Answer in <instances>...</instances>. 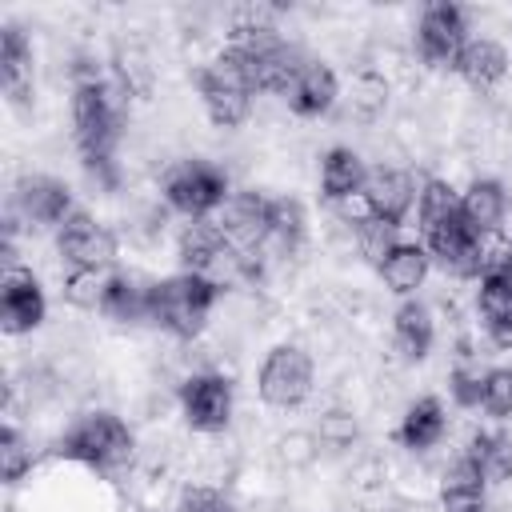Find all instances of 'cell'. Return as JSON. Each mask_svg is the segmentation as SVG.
Instances as JSON below:
<instances>
[{"mask_svg": "<svg viewBox=\"0 0 512 512\" xmlns=\"http://www.w3.org/2000/svg\"><path fill=\"white\" fill-rule=\"evenodd\" d=\"M72 132H76V148L80 160L88 168V176L100 188H116L120 184V164H116V144H120V108L108 92L104 80L84 76L72 88Z\"/></svg>", "mask_w": 512, "mask_h": 512, "instance_id": "6da1fadb", "label": "cell"}, {"mask_svg": "<svg viewBox=\"0 0 512 512\" xmlns=\"http://www.w3.org/2000/svg\"><path fill=\"white\" fill-rule=\"evenodd\" d=\"M220 300V284L196 272H176L152 284V308L148 320L164 328L176 340H196Z\"/></svg>", "mask_w": 512, "mask_h": 512, "instance_id": "7a4b0ae2", "label": "cell"}, {"mask_svg": "<svg viewBox=\"0 0 512 512\" xmlns=\"http://www.w3.org/2000/svg\"><path fill=\"white\" fill-rule=\"evenodd\" d=\"M56 452L64 460H76V464H88L96 472H120L132 464V452H136V440L128 432V424L112 412H88L80 420H72L56 444Z\"/></svg>", "mask_w": 512, "mask_h": 512, "instance_id": "3957f363", "label": "cell"}, {"mask_svg": "<svg viewBox=\"0 0 512 512\" xmlns=\"http://www.w3.org/2000/svg\"><path fill=\"white\" fill-rule=\"evenodd\" d=\"M196 88H200V100H204V112L216 128H236L252 116V96H256V84L248 76V64L244 56L228 44L212 64L200 68L196 76Z\"/></svg>", "mask_w": 512, "mask_h": 512, "instance_id": "277c9868", "label": "cell"}, {"mask_svg": "<svg viewBox=\"0 0 512 512\" xmlns=\"http://www.w3.org/2000/svg\"><path fill=\"white\" fill-rule=\"evenodd\" d=\"M228 196V176L208 160H180L164 176V200L188 220H204L208 212L224 208Z\"/></svg>", "mask_w": 512, "mask_h": 512, "instance_id": "5b68a950", "label": "cell"}, {"mask_svg": "<svg viewBox=\"0 0 512 512\" xmlns=\"http://www.w3.org/2000/svg\"><path fill=\"white\" fill-rule=\"evenodd\" d=\"M312 376V356L300 344H276L256 372V392L268 408L288 412L312 396Z\"/></svg>", "mask_w": 512, "mask_h": 512, "instance_id": "8992f818", "label": "cell"}, {"mask_svg": "<svg viewBox=\"0 0 512 512\" xmlns=\"http://www.w3.org/2000/svg\"><path fill=\"white\" fill-rule=\"evenodd\" d=\"M236 408L232 380L220 372H192L180 384V416L192 432H224Z\"/></svg>", "mask_w": 512, "mask_h": 512, "instance_id": "52a82bcc", "label": "cell"}, {"mask_svg": "<svg viewBox=\"0 0 512 512\" xmlns=\"http://www.w3.org/2000/svg\"><path fill=\"white\" fill-rule=\"evenodd\" d=\"M468 44V12L460 4H428L416 20V52L432 68H456Z\"/></svg>", "mask_w": 512, "mask_h": 512, "instance_id": "ba28073f", "label": "cell"}, {"mask_svg": "<svg viewBox=\"0 0 512 512\" xmlns=\"http://www.w3.org/2000/svg\"><path fill=\"white\" fill-rule=\"evenodd\" d=\"M116 232L104 228L96 216H88L84 208H76L60 228H56V252L64 256L68 268H84V272H104L116 260Z\"/></svg>", "mask_w": 512, "mask_h": 512, "instance_id": "9c48e42d", "label": "cell"}, {"mask_svg": "<svg viewBox=\"0 0 512 512\" xmlns=\"http://www.w3.org/2000/svg\"><path fill=\"white\" fill-rule=\"evenodd\" d=\"M424 248H428V256L432 260H440L452 276H460V280H480V272H484V264H488V248H484V240L456 216V220H448V224H440V228H432V232H424Z\"/></svg>", "mask_w": 512, "mask_h": 512, "instance_id": "30bf717a", "label": "cell"}, {"mask_svg": "<svg viewBox=\"0 0 512 512\" xmlns=\"http://www.w3.org/2000/svg\"><path fill=\"white\" fill-rule=\"evenodd\" d=\"M44 312H48V300H44L40 280L28 268H8L4 284H0V324H4V332L24 336V332L44 324Z\"/></svg>", "mask_w": 512, "mask_h": 512, "instance_id": "8fae6325", "label": "cell"}, {"mask_svg": "<svg viewBox=\"0 0 512 512\" xmlns=\"http://www.w3.org/2000/svg\"><path fill=\"white\" fill-rule=\"evenodd\" d=\"M360 196H364V212L368 216L388 220V224H404V216L416 204V180H412V172L384 164V168H372L368 172Z\"/></svg>", "mask_w": 512, "mask_h": 512, "instance_id": "7c38bea8", "label": "cell"}, {"mask_svg": "<svg viewBox=\"0 0 512 512\" xmlns=\"http://www.w3.org/2000/svg\"><path fill=\"white\" fill-rule=\"evenodd\" d=\"M220 232L232 248L240 252H260L264 248V236H268V196L260 192H232L220 208Z\"/></svg>", "mask_w": 512, "mask_h": 512, "instance_id": "4fadbf2b", "label": "cell"}, {"mask_svg": "<svg viewBox=\"0 0 512 512\" xmlns=\"http://www.w3.org/2000/svg\"><path fill=\"white\" fill-rule=\"evenodd\" d=\"M16 212L28 220V224H40V228H60L76 208H72V192L64 180L56 176H24L16 184Z\"/></svg>", "mask_w": 512, "mask_h": 512, "instance_id": "5bb4252c", "label": "cell"}, {"mask_svg": "<svg viewBox=\"0 0 512 512\" xmlns=\"http://www.w3.org/2000/svg\"><path fill=\"white\" fill-rule=\"evenodd\" d=\"M504 216H508V192H504L500 180L480 176V180H472V184L460 192V220H464L480 240L496 236V232L504 228Z\"/></svg>", "mask_w": 512, "mask_h": 512, "instance_id": "9a60e30c", "label": "cell"}, {"mask_svg": "<svg viewBox=\"0 0 512 512\" xmlns=\"http://www.w3.org/2000/svg\"><path fill=\"white\" fill-rule=\"evenodd\" d=\"M336 96H340V80H336V72L324 64V60H304V68H300V76L292 80V88H288V108L296 112V116H304V120H316V116H324L332 104H336Z\"/></svg>", "mask_w": 512, "mask_h": 512, "instance_id": "2e32d148", "label": "cell"}, {"mask_svg": "<svg viewBox=\"0 0 512 512\" xmlns=\"http://www.w3.org/2000/svg\"><path fill=\"white\" fill-rule=\"evenodd\" d=\"M152 284L148 276L140 272H112L108 284H104V300H100V312L116 324H136V320H148V308H152Z\"/></svg>", "mask_w": 512, "mask_h": 512, "instance_id": "e0dca14e", "label": "cell"}, {"mask_svg": "<svg viewBox=\"0 0 512 512\" xmlns=\"http://www.w3.org/2000/svg\"><path fill=\"white\" fill-rule=\"evenodd\" d=\"M508 48L504 44H496V40H488V36H476V40H468L464 44V52H460V60H456V72H460V80L468 84V88H476V92H492L504 76H508Z\"/></svg>", "mask_w": 512, "mask_h": 512, "instance_id": "ac0fdd59", "label": "cell"}, {"mask_svg": "<svg viewBox=\"0 0 512 512\" xmlns=\"http://www.w3.org/2000/svg\"><path fill=\"white\" fill-rule=\"evenodd\" d=\"M364 180H368V168H364L356 148L336 144V148L324 152V160H320V192H324V200L344 204V200L360 196Z\"/></svg>", "mask_w": 512, "mask_h": 512, "instance_id": "d6986e66", "label": "cell"}, {"mask_svg": "<svg viewBox=\"0 0 512 512\" xmlns=\"http://www.w3.org/2000/svg\"><path fill=\"white\" fill-rule=\"evenodd\" d=\"M444 428H448V412L436 396H420L404 408L400 424H396V440L408 448V452H424V448H436L444 440Z\"/></svg>", "mask_w": 512, "mask_h": 512, "instance_id": "ffe728a7", "label": "cell"}, {"mask_svg": "<svg viewBox=\"0 0 512 512\" xmlns=\"http://www.w3.org/2000/svg\"><path fill=\"white\" fill-rule=\"evenodd\" d=\"M432 340H436V320L428 312V304L420 300H404L392 316V344L404 360H424L432 352Z\"/></svg>", "mask_w": 512, "mask_h": 512, "instance_id": "44dd1931", "label": "cell"}, {"mask_svg": "<svg viewBox=\"0 0 512 512\" xmlns=\"http://www.w3.org/2000/svg\"><path fill=\"white\" fill-rule=\"evenodd\" d=\"M464 460L480 472L484 484H508L512 480V436L500 432V428L472 432V440L464 448Z\"/></svg>", "mask_w": 512, "mask_h": 512, "instance_id": "7402d4cb", "label": "cell"}, {"mask_svg": "<svg viewBox=\"0 0 512 512\" xmlns=\"http://www.w3.org/2000/svg\"><path fill=\"white\" fill-rule=\"evenodd\" d=\"M428 268H432L428 248H424V244H408V240H400V244L384 256V264H380L376 272H380V280L388 284V292H396V296H412V292L428 280Z\"/></svg>", "mask_w": 512, "mask_h": 512, "instance_id": "603a6c76", "label": "cell"}, {"mask_svg": "<svg viewBox=\"0 0 512 512\" xmlns=\"http://www.w3.org/2000/svg\"><path fill=\"white\" fill-rule=\"evenodd\" d=\"M0 80L12 100H24L32 88V44L20 24L0 28Z\"/></svg>", "mask_w": 512, "mask_h": 512, "instance_id": "cb8c5ba5", "label": "cell"}, {"mask_svg": "<svg viewBox=\"0 0 512 512\" xmlns=\"http://www.w3.org/2000/svg\"><path fill=\"white\" fill-rule=\"evenodd\" d=\"M308 236V216L296 196H272L268 200V236L264 248H276L280 256H292Z\"/></svg>", "mask_w": 512, "mask_h": 512, "instance_id": "d4e9b609", "label": "cell"}, {"mask_svg": "<svg viewBox=\"0 0 512 512\" xmlns=\"http://www.w3.org/2000/svg\"><path fill=\"white\" fill-rule=\"evenodd\" d=\"M440 508H444V512H488L484 480H480V472H476L464 456L444 472V484H440Z\"/></svg>", "mask_w": 512, "mask_h": 512, "instance_id": "484cf974", "label": "cell"}, {"mask_svg": "<svg viewBox=\"0 0 512 512\" xmlns=\"http://www.w3.org/2000/svg\"><path fill=\"white\" fill-rule=\"evenodd\" d=\"M456 216H460V192H456L448 180L428 176V180L420 184V192H416V220H420V232H432V228H440V224H448V220H456Z\"/></svg>", "mask_w": 512, "mask_h": 512, "instance_id": "4316f807", "label": "cell"}, {"mask_svg": "<svg viewBox=\"0 0 512 512\" xmlns=\"http://www.w3.org/2000/svg\"><path fill=\"white\" fill-rule=\"evenodd\" d=\"M400 244V224H388V220H376L364 212V220H356V248L368 264H384V256Z\"/></svg>", "mask_w": 512, "mask_h": 512, "instance_id": "83f0119b", "label": "cell"}, {"mask_svg": "<svg viewBox=\"0 0 512 512\" xmlns=\"http://www.w3.org/2000/svg\"><path fill=\"white\" fill-rule=\"evenodd\" d=\"M480 408L496 420L512 416V364H496L484 368V392H480Z\"/></svg>", "mask_w": 512, "mask_h": 512, "instance_id": "f1b7e54d", "label": "cell"}, {"mask_svg": "<svg viewBox=\"0 0 512 512\" xmlns=\"http://www.w3.org/2000/svg\"><path fill=\"white\" fill-rule=\"evenodd\" d=\"M104 284H108V276H104V272L68 268V272H64L60 292H64V300H68L72 308H100V300H104Z\"/></svg>", "mask_w": 512, "mask_h": 512, "instance_id": "f546056e", "label": "cell"}, {"mask_svg": "<svg viewBox=\"0 0 512 512\" xmlns=\"http://www.w3.org/2000/svg\"><path fill=\"white\" fill-rule=\"evenodd\" d=\"M0 472H4L8 484L24 480V476L32 472V444H28L12 424L0 432Z\"/></svg>", "mask_w": 512, "mask_h": 512, "instance_id": "4dcf8cb0", "label": "cell"}, {"mask_svg": "<svg viewBox=\"0 0 512 512\" xmlns=\"http://www.w3.org/2000/svg\"><path fill=\"white\" fill-rule=\"evenodd\" d=\"M448 392L460 408H480V392H484V368L472 360H460L448 372Z\"/></svg>", "mask_w": 512, "mask_h": 512, "instance_id": "1f68e13d", "label": "cell"}, {"mask_svg": "<svg viewBox=\"0 0 512 512\" xmlns=\"http://www.w3.org/2000/svg\"><path fill=\"white\" fill-rule=\"evenodd\" d=\"M384 96H388L384 76L364 72V76L352 80V112H356V116H364V120L380 116V112H384Z\"/></svg>", "mask_w": 512, "mask_h": 512, "instance_id": "d6a6232c", "label": "cell"}, {"mask_svg": "<svg viewBox=\"0 0 512 512\" xmlns=\"http://www.w3.org/2000/svg\"><path fill=\"white\" fill-rule=\"evenodd\" d=\"M352 440H356V416H352V412L332 408V412L320 416V424H316V444H324V448H348Z\"/></svg>", "mask_w": 512, "mask_h": 512, "instance_id": "836d02e7", "label": "cell"}, {"mask_svg": "<svg viewBox=\"0 0 512 512\" xmlns=\"http://www.w3.org/2000/svg\"><path fill=\"white\" fill-rule=\"evenodd\" d=\"M176 512H232V504L224 500V492L196 484V488H188V492L180 496V508H176Z\"/></svg>", "mask_w": 512, "mask_h": 512, "instance_id": "e575fe53", "label": "cell"}, {"mask_svg": "<svg viewBox=\"0 0 512 512\" xmlns=\"http://www.w3.org/2000/svg\"><path fill=\"white\" fill-rule=\"evenodd\" d=\"M116 68H120V80H124L128 92H144L152 84V68H148V60L140 52H120V64Z\"/></svg>", "mask_w": 512, "mask_h": 512, "instance_id": "d590c367", "label": "cell"}, {"mask_svg": "<svg viewBox=\"0 0 512 512\" xmlns=\"http://www.w3.org/2000/svg\"><path fill=\"white\" fill-rule=\"evenodd\" d=\"M484 320V332L496 348H512V308H500L492 316H480Z\"/></svg>", "mask_w": 512, "mask_h": 512, "instance_id": "8d00e7d4", "label": "cell"}, {"mask_svg": "<svg viewBox=\"0 0 512 512\" xmlns=\"http://www.w3.org/2000/svg\"><path fill=\"white\" fill-rule=\"evenodd\" d=\"M480 276H496V280L512 284V244L496 248V252L488 256V264H484V272H480Z\"/></svg>", "mask_w": 512, "mask_h": 512, "instance_id": "74e56055", "label": "cell"}]
</instances>
